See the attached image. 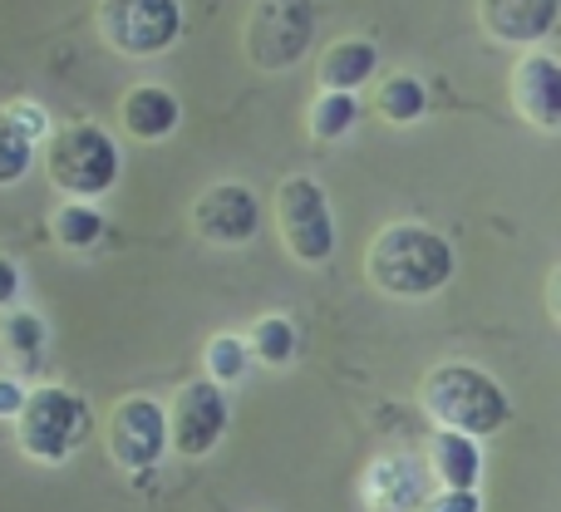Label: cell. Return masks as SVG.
Masks as SVG:
<instances>
[{
	"mask_svg": "<svg viewBox=\"0 0 561 512\" xmlns=\"http://www.w3.org/2000/svg\"><path fill=\"white\" fill-rule=\"evenodd\" d=\"M365 276L394 300H424L454 281V247L424 223H389L369 242Z\"/></svg>",
	"mask_w": 561,
	"mask_h": 512,
	"instance_id": "obj_1",
	"label": "cell"
},
{
	"mask_svg": "<svg viewBox=\"0 0 561 512\" xmlns=\"http://www.w3.org/2000/svg\"><path fill=\"white\" fill-rule=\"evenodd\" d=\"M419 405L424 414L434 419L438 429L448 434H463V439H488L507 424L513 405H507V389L497 385L493 375L473 365H434L419 385Z\"/></svg>",
	"mask_w": 561,
	"mask_h": 512,
	"instance_id": "obj_2",
	"label": "cell"
},
{
	"mask_svg": "<svg viewBox=\"0 0 561 512\" xmlns=\"http://www.w3.org/2000/svg\"><path fill=\"white\" fill-rule=\"evenodd\" d=\"M89 429H94V414H89L84 399L65 385L25 389V399H20L15 444H20V454L35 458V464H65L89 439Z\"/></svg>",
	"mask_w": 561,
	"mask_h": 512,
	"instance_id": "obj_3",
	"label": "cell"
},
{
	"mask_svg": "<svg viewBox=\"0 0 561 512\" xmlns=\"http://www.w3.org/2000/svg\"><path fill=\"white\" fill-rule=\"evenodd\" d=\"M45 173L75 203H94L118 183V144L99 124H65L45 144Z\"/></svg>",
	"mask_w": 561,
	"mask_h": 512,
	"instance_id": "obj_4",
	"label": "cell"
},
{
	"mask_svg": "<svg viewBox=\"0 0 561 512\" xmlns=\"http://www.w3.org/2000/svg\"><path fill=\"white\" fill-rule=\"evenodd\" d=\"M94 25H99V39L114 55L148 59V55H163L178 39L183 10H178V0H99Z\"/></svg>",
	"mask_w": 561,
	"mask_h": 512,
	"instance_id": "obj_5",
	"label": "cell"
},
{
	"mask_svg": "<svg viewBox=\"0 0 561 512\" xmlns=\"http://www.w3.org/2000/svg\"><path fill=\"white\" fill-rule=\"evenodd\" d=\"M316 35V0H252L247 15V59L266 75L290 69Z\"/></svg>",
	"mask_w": 561,
	"mask_h": 512,
	"instance_id": "obj_6",
	"label": "cell"
},
{
	"mask_svg": "<svg viewBox=\"0 0 561 512\" xmlns=\"http://www.w3.org/2000/svg\"><path fill=\"white\" fill-rule=\"evenodd\" d=\"M276 227L290 257L306 261V266H320V261L335 257V217H330L325 187L316 178L296 173L276 187Z\"/></svg>",
	"mask_w": 561,
	"mask_h": 512,
	"instance_id": "obj_7",
	"label": "cell"
},
{
	"mask_svg": "<svg viewBox=\"0 0 561 512\" xmlns=\"http://www.w3.org/2000/svg\"><path fill=\"white\" fill-rule=\"evenodd\" d=\"M163 419H168V448H173L178 458H207L222 444L232 409H227L222 385L193 379V385L178 389L173 409H163Z\"/></svg>",
	"mask_w": 561,
	"mask_h": 512,
	"instance_id": "obj_8",
	"label": "cell"
},
{
	"mask_svg": "<svg viewBox=\"0 0 561 512\" xmlns=\"http://www.w3.org/2000/svg\"><path fill=\"white\" fill-rule=\"evenodd\" d=\"M104 444H108V458H114L124 474H148V468L168 454L163 405H158V399H148V395L118 399L114 414H108Z\"/></svg>",
	"mask_w": 561,
	"mask_h": 512,
	"instance_id": "obj_9",
	"label": "cell"
},
{
	"mask_svg": "<svg viewBox=\"0 0 561 512\" xmlns=\"http://www.w3.org/2000/svg\"><path fill=\"white\" fill-rule=\"evenodd\" d=\"M193 232L207 247H247L262 232V203L247 183H213L193 203Z\"/></svg>",
	"mask_w": 561,
	"mask_h": 512,
	"instance_id": "obj_10",
	"label": "cell"
},
{
	"mask_svg": "<svg viewBox=\"0 0 561 512\" xmlns=\"http://www.w3.org/2000/svg\"><path fill=\"white\" fill-rule=\"evenodd\" d=\"M513 104L542 134L561 128V65L552 55H527L513 69Z\"/></svg>",
	"mask_w": 561,
	"mask_h": 512,
	"instance_id": "obj_11",
	"label": "cell"
},
{
	"mask_svg": "<svg viewBox=\"0 0 561 512\" xmlns=\"http://www.w3.org/2000/svg\"><path fill=\"white\" fill-rule=\"evenodd\" d=\"M561 0H478V20L497 45H537L552 35Z\"/></svg>",
	"mask_w": 561,
	"mask_h": 512,
	"instance_id": "obj_12",
	"label": "cell"
},
{
	"mask_svg": "<svg viewBox=\"0 0 561 512\" xmlns=\"http://www.w3.org/2000/svg\"><path fill=\"white\" fill-rule=\"evenodd\" d=\"M178 118H183V109H178V99L168 94L163 84H134L118 99V124H124V134L138 138V144L168 138L178 128Z\"/></svg>",
	"mask_w": 561,
	"mask_h": 512,
	"instance_id": "obj_13",
	"label": "cell"
},
{
	"mask_svg": "<svg viewBox=\"0 0 561 512\" xmlns=\"http://www.w3.org/2000/svg\"><path fill=\"white\" fill-rule=\"evenodd\" d=\"M428 468H434V478H438V488H444V493H468V488H478L483 454H478L473 439L438 429L434 444H428Z\"/></svg>",
	"mask_w": 561,
	"mask_h": 512,
	"instance_id": "obj_14",
	"label": "cell"
},
{
	"mask_svg": "<svg viewBox=\"0 0 561 512\" xmlns=\"http://www.w3.org/2000/svg\"><path fill=\"white\" fill-rule=\"evenodd\" d=\"M375 65H379V49L369 45V39H335V45L320 55L316 79L330 94H355V89L375 75Z\"/></svg>",
	"mask_w": 561,
	"mask_h": 512,
	"instance_id": "obj_15",
	"label": "cell"
},
{
	"mask_svg": "<svg viewBox=\"0 0 561 512\" xmlns=\"http://www.w3.org/2000/svg\"><path fill=\"white\" fill-rule=\"evenodd\" d=\"M369 109H375L385 124H414L419 114L428 109V89L419 84L414 75H389V79H379L375 84V99H369Z\"/></svg>",
	"mask_w": 561,
	"mask_h": 512,
	"instance_id": "obj_16",
	"label": "cell"
},
{
	"mask_svg": "<svg viewBox=\"0 0 561 512\" xmlns=\"http://www.w3.org/2000/svg\"><path fill=\"white\" fill-rule=\"evenodd\" d=\"M49 232H55V242L65 247V252H89V247L104 242V217L89 203H65L49 217Z\"/></svg>",
	"mask_w": 561,
	"mask_h": 512,
	"instance_id": "obj_17",
	"label": "cell"
},
{
	"mask_svg": "<svg viewBox=\"0 0 561 512\" xmlns=\"http://www.w3.org/2000/svg\"><path fill=\"white\" fill-rule=\"evenodd\" d=\"M242 345H247V355H252V360L280 369L290 355H296V326H290L286 316H262L252 330H247Z\"/></svg>",
	"mask_w": 561,
	"mask_h": 512,
	"instance_id": "obj_18",
	"label": "cell"
},
{
	"mask_svg": "<svg viewBox=\"0 0 561 512\" xmlns=\"http://www.w3.org/2000/svg\"><path fill=\"white\" fill-rule=\"evenodd\" d=\"M355 118H359L355 94H330V89H320L316 104H310V138L335 144V138H345L350 128H355Z\"/></svg>",
	"mask_w": 561,
	"mask_h": 512,
	"instance_id": "obj_19",
	"label": "cell"
},
{
	"mask_svg": "<svg viewBox=\"0 0 561 512\" xmlns=\"http://www.w3.org/2000/svg\"><path fill=\"white\" fill-rule=\"evenodd\" d=\"M0 345L10 360H20L25 369L39 365V350H45V320L35 310H10L5 326H0Z\"/></svg>",
	"mask_w": 561,
	"mask_h": 512,
	"instance_id": "obj_20",
	"label": "cell"
},
{
	"mask_svg": "<svg viewBox=\"0 0 561 512\" xmlns=\"http://www.w3.org/2000/svg\"><path fill=\"white\" fill-rule=\"evenodd\" d=\"M30 163H35V144H30L15 118L0 109V187L20 183V178L30 173Z\"/></svg>",
	"mask_w": 561,
	"mask_h": 512,
	"instance_id": "obj_21",
	"label": "cell"
},
{
	"mask_svg": "<svg viewBox=\"0 0 561 512\" xmlns=\"http://www.w3.org/2000/svg\"><path fill=\"white\" fill-rule=\"evenodd\" d=\"M247 345L242 335H213L207 340V379L213 385H237V379L247 375Z\"/></svg>",
	"mask_w": 561,
	"mask_h": 512,
	"instance_id": "obj_22",
	"label": "cell"
},
{
	"mask_svg": "<svg viewBox=\"0 0 561 512\" xmlns=\"http://www.w3.org/2000/svg\"><path fill=\"white\" fill-rule=\"evenodd\" d=\"M385 474H409V464H394V458H385V464H375V478H369V498H385ZM414 503V478H404V483H394V498H389V508H409Z\"/></svg>",
	"mask_w": 561,
	"mask_h": 512,
	"instance_id": "obj_23",
	"label": "cell"
},
{
	"mask_svg": "<svg viewBox=\"0 0 561 512\" xmlns=\"http://www.w3.org/2000/svg\"><path fill=\"white\" fill-rule=\"evenodd\" d=\"M419 512H483V498H478V488H468V493H444L438 488L428 503H419Z\"/></svg>",
	"mask_w": 561,
	"mask_h": 512,
	"instance_id": "obj_24",
	"label": "cell"
},
{
	"mask_svg": "<svg viewBox=\"0 0 561 512\" xmlns=\"http://www.w3.org/2000/svg\"><path fill=\"white\" fill-rule=\"evenodd\" d=\"M5 114H10V118H15V124H20V134H25V138H30V144H35V138H45V134H49V118H45V114H39V109H35V104H10V109H5Z\"/></svg>",
	"mask_w": 561,
	"mask_h": 512,
	"instance_id": "obj_25",
	"label": "cell"
},
{
	"mask_svg": "<svg viewBox=\"0 0 561 512\" xmlns=\"http://www.w3.org/2000/svg\"><path fill=\"white\" fill-rule=\"evenodd\" d=\"M20 296V266L10 257H0V310H10Z\"/></svg>",
	"mask_w": 561,
	"mask_h": 512,
	"instance_id": "obj_26",
	"label": "cell"
},
{
	"mask_svg": "<svg viewBox=\"0 0 561 512\" xmlns=\"http://www.w3.org/2000/svg\"><path fill=\"white\" fill-rule=\"evenodd\" d=\"M20 399H25V389H20V379L0 375V419H15V414H20Z\"/></svg>",
	"mask_w": 561,
	"mask_h": 512,
	"instance_id": "obj_27",
	"label": "cell"
}]
</instances>
